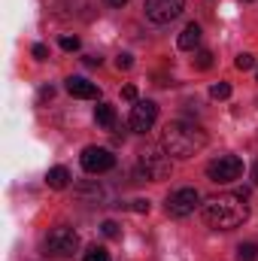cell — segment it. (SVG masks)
I'll list each match as a JSON object with an SVG mask.
<instances>
[{
    "instance_id": "obj_1",
    "label": "cell",
    "mask_w": 258,
    "mask_h": 261,
    "mask_svg": "<svg viewBox=\"0 0 258 261\" xmlns=\"http://www.w3.org/2000/svg\"><path fill=\"white\" fill-rule=\"evenodd\" d=\"M249 216L246 206V195H219L210 203H203V222L216 231H231L240 228Z\"/></svg>"
},
{
    "instance_id": "obj_2",
    "label": "cell",
    "mask_w": 258,
    "mask_h": 261,
    "mask_svg": "<svg viewBox=\"0 0 258 261\" xmlns=\"http://www.w3.org/2000/svg\"><path fill=\"white\" fill-rule=\"evenodd\" d=\"M207 146V134L194 122H170L164 128V149L170 158H192Z\"/></svg>"
},
{
    "instance_id": "obj_3",
    "label": "cell",
    "mask_w": 258,
    "mask_h": 261,
    "mask_svg": "<svg viewBox=\"0 0 258 261\" xmlns=\"http://www.w3.org/2000/svg\"><path fill=\"white\" fill-rule=\"evenodd\" d=\"M170 170H173V164H170L167 149L149 146V149L140 155V176H143V179L161 182V179H167V176H170Z\"/></svg>"
},
{
    "instance_id": "obj_4",
    "label": "cell",
    "mask_w": 258,
    "mask_h": 261,
    "mask_svg": "<svg viewBox=\"0 0 258 261\" xmlns=\"http://www.w3.org/2000/svg\"><path fill=\"white\" fill-rule=\"evenodd\" d=\"M76 249H79V237H76L73 228L58 225V228L49 231V237H46V252H49V255H55V258H67V255H73Z\"/></svg>"
},
{
    "instance_id": "obj_5",
    "label": "cell",
    "mask_w": 258,
    "mask_h": 261,
    "mask_svg": "<svg viewBox=\"0 0 258 261\" xmlns=\"http://www.w3.org/2000/svg\"><path fill=\"white\" fill-rule=\"evenodd\" d=\"M207 176H210L213 182H234V179L243 176V158H237V155H222V158H216V161L207 164Z\"/></svg>"
},
{
    "instance_id": "obj_6",
    "label": "cell",
    "mask_w": 258,
    "mask_h": 261,
    "mask_svg": "<svg viewBox=\"0 0 258 261\" xmlns=\"http://www.w3.org/2000/svg\"><path fill=\"white\" fill-rule=\"evenodd\" d=\"M79 164L85 173H107L116 167V155L104 146H85L82 155H79Z\"/></svg>"
},
{
    "instance_id": "obj_7",
    "label": "cell",
    "mask_w": 258,
    "mask_h": 261,
    "mask_svg": "<svg viewBox=\"0 0 258 261\" xmlns=\"http://www.w3.org/2000/svg\"><path fill=\"white\" fill-rule=\"evenodd\" d=\"M186 0H146V15L155 24H170L173 18H179Z\"/></svg>"
},
{
    "instance_id": "obj_8",
    "label": "cell",
    "mask_w": 258,
    "mask_h": 261,
    "mask_svg": "<svg viewBox=\"0 0 258 261\" xmlns=\"http://www.w3.org/2000/svg\"><path fill=\"white\" fill-rule=\"evenodd\" d=\"M200 203V192L197 189H176L173 195L167 197V213L183 219V216H192Z\"/></svg>"
},
{
    "instance_id": "obj_9",
    "label": "cell",
    "mask_w": 258,
    "mask_h": 261,
    "mask_svg": "<svg viewBox=\"0 0 258 261\" xmlns=\"http://www.w3.org/2000/svg\"><path fill=\"white\" fill-rule=\"evenodd\" d=\"M155 119H158V107H155L152 100H137L134 110H131L128 125H131V130H137V134H146V130L155 125Z\"/></svg>"
},
{
    "instance_id": "obj_10",
    "label": "cell",
    "mask_w": 258,
    "mask_h": 261,
    "mask_svg": "<svg viewBox=\"0 0 258 261\" xmlns=\"http://www.w3.org/2000/svg\"><path fill=\"white\" fill-rule=\"evenodd\" d=\"M67 91H70L73 97H82V100H97V97H100V88H97L94 82L82 79V76H70V79H67Z\"/></svg>"
},
{
    "instance_id": "obj_11",
    "label": "cell",
    "mask_w": 258,
    "mask_h": 261,
    "mask_svg": "<svg viewBox=\"0 0 258 261\" xmlns=\"http://www.w3.org/2000/svg\"><path fill=\"white\" fill-rule=\"evenodd\" d=\"M197 43H200V24H186L183 28V34H179V40H176V46L183 49V52H192V49H197Z\"/></svg>"
},
{
    "instance_id": "obj_12",
    "label": "cell",
    "mask_w": 258,
    "mask_h": 261,
    "mask_svg": "<svg viewBox=\"0 0 258 261\" xmlns=\"http://www.w3.org/2000/svg\"><path fill=\"white\" fill-rule=\"evenodd\" d=\"M46 186H49V189H58V192L67 189V186H70V170H67V167H52V170L46 173Z\"/></svg>"
},
{
    "instance_id": "obj_13",
    "label": "cell",
    "mask_w": 258,
    "mask_h": 261,
    "mask_svg": "<svg viewBox=\"0 0 258 261\" xmlns=\"http://www.w3.org/2000/svg\"><path fill=\"white\" fill-rule=\"evenodd\" d=\"M94 122H97L100 128H113V125H116V110H113L110 103H97V110H94Z\"/></svg>"
},
{
    "instance_id": "obj_14",
    "label": "cell",
    "mask_w": 258,
    "mask_h": 261,
    "mask_svg": "<svg viewBox=\"0 0 258 261\" xmlns=\"http://www.w3.org/2000/svg\"><path fill=\"white\" fill-rule=\"evenodd\" d=\"M237 258L240 261H258V243H240V246H237Z\"/></svg>"
},
{
    "instance_id": "obj_15",
    "label": "cell",
    "mask_w": 258,
    "mask_h": 261,
    "mask_svg": "<svg viewBox=\"0 0 258 261\" xmlns=\"http://www.w3.org/2000/svg\"><path fill=\"white\" fill-rule=\"evenodd\" d=\"M210 97H216V100H228V97H231V85H228V82H216V85L210 88Z\"/></svg>"
},
{
    "instance_id": "obj_16",
    "label": "cell",
    "mask_w": 258,
    "mask_h": 261,
    "mask_svg": "<svg viewBox=\"0 0 258 261\" xmlns=\"http://www.w3.org/2000/svg\"><path fill=\"white\" fill-rule=\"evenodd\" d=\"M85 261H110V252L104 246H88L85 249Z\"/></svg>"
},
{
    "instance_id": "obj_17",
    "label": "cell",
    "mask_w": 258,
    "mask_h": 261,
    "mask_svg": "<svg viewBox=\"0 0 258 261\" xmlns=\"http://www.w3.org/2000/svg\"><path fill=\"white\" fill-rule=\"evenodd\" d=\"M194 64H197V70H210V67H213V52H207V49L197 52V55H194Z\"/></svg>"
},
{
    "instance_id": "obj_18",
    "label": "cell",
    "mask_w": 258,
    "mask_h": 261,
    "mask_svg": "<svg viewBox=\"0 0 258 261\" xmlns=\"http://www.w3.org/2000/svg\"><path fill=\"white\" fill-rule=\"evenodd\" d=\"M234 67H237V70H252V67H255V58L243 52V55H237V61H234Z\"/></svg>"
},
{
    "instance_id": "obj_19",
    "label": "cell",
    "mask_w": 258,
    "mask_h": 261,
    "mask_svg": "<svg viewBox=\"0 0 258 261\" xmlns=\"http://www.w3.org/2000/svg\"><path fill=\"white\" fill-rule=\"evenodd\" d=\"M58 46H61L64 52H76V49H79V37H61Z\"/></svg>"
},
{
    "instance_id": "obj_20",
    "label": "cell",
    "mask_w": 258,
    "mask_h": 261,
    "mask_svg": "<svg viewBox=\"0 0 258 261\" xmlns=\"http://www.w3.org/2000/svg\"><path fill=\"white\" fill-rule=\"evenodd\" d=\"M100 231H104V237H110V240H113V237H119V225H116L113 219H107V222L100 225Z\"/></svg>"
},
{
    "instance_id": "obj_21",
    "label": "cell",
    "mask_w": 258,
    "mask_h": 261,
    "mask_svg": "<svg viewBox=\"0 0 258 261\" xmlns=\"http://www.w3.org/2000/svg\"><path fill=\"white\" fill-rule=\"evenodd\" d=\"M31 52H34V58H37V61H46V58H49V49H46L43 43H37V46H34Z\"/></svg>"
},
{
    "instance_id": "obj_22",
    "label": "cell",
    "mask_w": 258,
    "mask_h": 261,
    "mask_svg": "<svg viewBox=\"0 0 258 261\" xmlns=\"http://www.w3.org/2000/svg\"><path fill=\"white\" fill-rule=\"evenodd\" d=\"M131 210H134V213H149V200L137 197V200H131Z\"/></svg>"
},
{
    "instance_id": "obj_23",
    "label": "cell",
    "mask_w": 258,
    "mask_h": 261,
    "mask_svg": "<svg viewBox=\"0 0 258 261\" xmlns=\"http://www.w3.org/2000/svg\"><path fill=\"white\" fill-rule=\"evenodd\" d=\"M116 67H119V70H131V67H134V58H131V55H119V58H116Z\"/></svg>"
},
{
    "instance_id": "obj_24",
    "label": "cell",
    "mask_w": 258,
    "mask_h": 261,
    "mask_svg": "<svg viewBox=\"0 0 258 261\" xmlns=\"http://www.w3.org/2000/svg\"><path fill=\"white\" fill-rule=\"evenodd\" d=\"M122 97L125 100H137V85H125L122 88Z\"/></svg>"
},
{
    "instance_id": "obj_25",
    "label": "cell",
    "mask_w": 258,
    "mask_h": 261,
    "mask_svg": "<svg viewBox=\"0 0 258 261\" xmlns=\"http://www.w3.org/2000/svg\"><path fill=\"white\" fill-rule=\"evenodd\" d=\"M52 94H55V88H52V85H49V88H43V91H40V100H49V97H52Z\"/></svg>"
},
{
    "instance_id": "obj_26",
    "label": "cell",
    "mask_w": 258,
    "mask_h": 261,
    "mask_svg": "<svg viewBox=\"0 0 258 261\" xmlns=\"http://www.w3.org/2000/svg\"><path fill=\"white\" fill-rule=\"evenodd\" d=\"M107 3H110V6H125L128 0H107Z\"/></svg>"
},
{
    "instance_id": "obj_27",
    "label": "cell",
    "mask_w": 258,
    "mask_h": 261,
    "mask_svg": "<svg viewBox=\"0 0 258 261\" xmlns=\"http://www.w3.org/2000/svg\"><path fill=\"white\" fill-rule=\"evenodd\" d=\"M252 182H255V186H258V164H255V167H252Z\"/></svg>"
},
{
    "instance_id": "obj_28",
    "label": "cell",
    "mask_w": 258,
    "mask_h": 261,
    "mask_svg": "<svg viewBox=\"0 0 258 261\" xmlns=\"http://www.w3.org/2000/svg\"><path fill=\"white\" fill-rule=\"evenodd\" d=\"M255 73H258V70H255Z\"/></svg>"
}]
</instances>
